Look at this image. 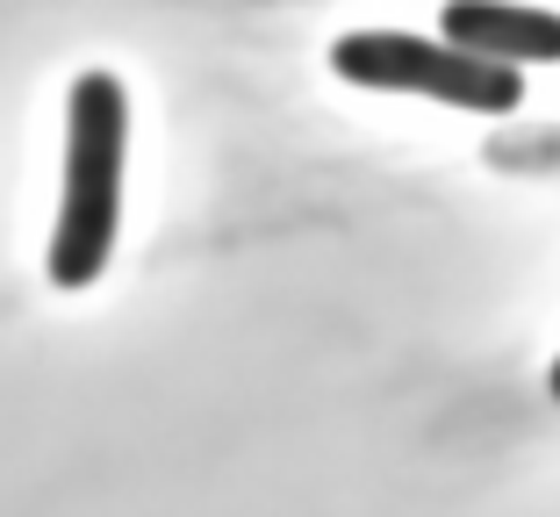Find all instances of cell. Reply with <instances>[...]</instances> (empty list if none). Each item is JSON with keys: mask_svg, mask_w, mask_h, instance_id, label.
<instances>
[{"mask_svg": "<svg viewBox=\"0 0 560 517\" xmlns=\"http://www.w3.org/2000/svg\"><path fill=\"white\" fill-rule=\"evenodd\" d=\"M330 72L346 86L445 101V108H467V116H511L525 101L517 66H495L481 50H460L445 36H417V30H346L330 44Z\"/></svg>", "mask_w": 560, "mask_h": 517, "instance_id": "obj_2", "label": "cell"}, {"mask_svg": "<svg viewBox=\"0 0 560 517\" xmlns=\"http://www.w3.org/2000/svg\"><path fill=\"white\" fill-rule=\"evenodd\" d=\"M439 36L460 50H481L495 66H560V15L525 0H445Z\"/></svg>", "mask_w": 560, "mask_h": 517, "instance_id": "obj_3", "label": "cell"}, {"mask_svg": "<svg viewBox=\"0 0 560 517\" xmlns=\"http://www.w3.org/2000/svg\"><path fill=\"white\" fill-rule=\"evenodd\" d=\"M546 388H553V402H560V360H553V374H546Z\"/></svg>", "mask_w": 560, "mask_h": 517, "instance_id": "obj_4", "label": "cell"}, {"mask_svg": "<svg viewBox=\"0 0 560 517\" xmlns=\"http://www.w3.org/2000/svg\"><path fill=\"white\" fill-rule=\"evenodd\" d=\"M122 166H130V94L116 72H80L66 94V173H58V216H50L44 251L58 295L94 287L116 259Z\"/></svg>", "mask_w": 560, "mask_h": 517, "instance_id": "obj_1", "label": "cell"}]
</instances>
